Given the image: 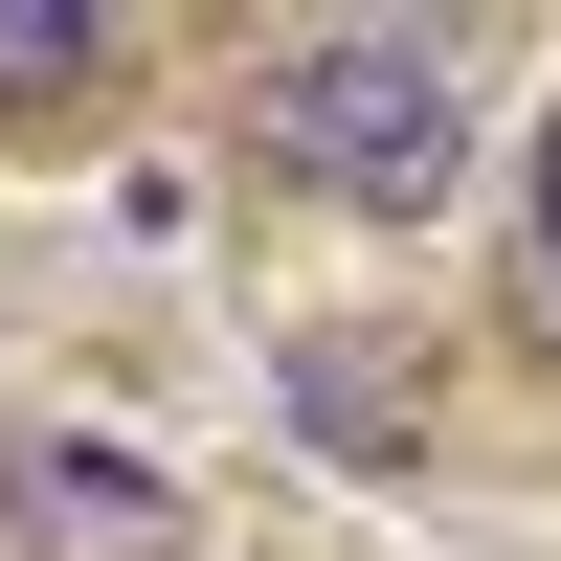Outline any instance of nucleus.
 I'll use <instances>...</instances> for the list:
<instances>
[{
	"label": "nucleus",
	"instance_id": "2",
	"mask_svg": "<svg viewBox=\"0 0 561 561\" xmlns=\"http://www.w3.org/2000/svg\"><path fill=\"white\" fill-rule=\"evenodd\" d=\"M293 404H314V449H359V472H404V427H427V382H404V359H337V337L293 359Z\"/></svg>",
	"mask_w": 561,
	"mask_h": 561
},
{
	"label": "nucleus",
	"instance_id": "3",
	"mask_svg": "<svg viewBox=\"0 0 561 561\" xmlns=\"http://www.w3.org/2000/svg\"><path fill=\"white\" fill-rule=\"evenodd\" d=\"M68 90H113V23L90 0H0V113H68Z\"/></svg>",
	"mask_w": 561,
	"mask_h": 561
},
{
	"label": "nucleus",
	"instance_id": "1",
	"mask_svg": "<svg viewBox=\"0 0 561 561\" xmlns=\"http://www.w3.org/2000/svg\"><path fill=\"white\" fill-rule=\"evenodd\" d=\"M248 135H270V180H314V203L427 225L449 180H472V68H449L427 23H314V45L248 68Z\"/></svg>",
	"mask_w": 561,
	"mask_h": 561
},
{
	"label": "nucleus",
	"instance_id": "4",
	"mask_svg": "<svg viewBox=\"0 0 561 561\" xmlns=\"http://www.w3.org/2000/svg\"><path fill=\"white\" fill-rule=\"evenodd\" d=\"M517 314L561 337V113H539V180H517Z\"/></svg>",
	"mask_w": 561,
	"mask_h": 561
}]
</instances>
